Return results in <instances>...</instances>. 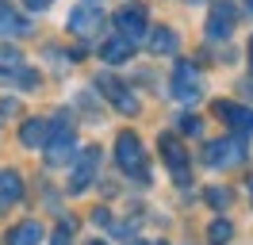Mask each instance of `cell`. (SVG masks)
I'll list each match as a JSON object with an SVG mask.
<instances>
[{"instance_id": "cell-1", "label": "cell", "mask_w": 253, "mask_h": 245, "mask_svg": "<svg viewBox=\"0 0 253 245\" xmlns=\"http://www.w3.org/2000/svg\"><path fill=\"white\" fill-rule=\"evenodd\" d=\"M115 161H119V168H123L130 180H138V184H146V180H150V168H146L142 142L130 134V130H123V134L115 138Z\"/></svg>"}, {"instance_id": "cell-2", "label": "cell", "mask_w": 253, "mask_h": 245, "mask_svg": "<svg viewBox=\"0 0 253 245\" xmlns=\"http://www.w3.org/2000/svg\"><path fill=\"white\" fill-rule=\"evenodd\" d=\"M77 134H73V126H69V119H54V130H50V142H46V165L62 168L65 161L73 165V157H77Z\"/></svg>"}, {"instance_id": "cell-3", "label": "cell", "mask_w": 253, "mask_h": 245, "mask_svg": "<svg viewBox=\"0 0 253 245\" xmlns=\"http://www.w3.org/2000/svg\"><path fill=\"white\" fill-rule=\"evenodd\" d=\"M0 84H16V88H35L39 73L23 65V54L16 46H0Z\"/></svg>"}, {"instance_id": "cell-4", "label": "cell", "mask_w": 253, "mask_h": 245, "mask_svg": "<svg viewBox=\"0 0 253 245\" xmlns=\"http://www.w3.org/2000/svg\"><path fill=\"white\" fill-rule=\"evenodd\" d=\"M169 88H173V100H180V104H196V100L204 96V81H200V69H196L192 61H176Z\"/></svg>"}, {"instance_id": "cell-5", "label": "cell", "mask_w": 253, "mask_h": 245, "mask_svg": "<svg viewBox=\"0 0 253 245\" xmlns=\"http://www.w3.org/2000/svg\"><path fill=\"white\" fill-rule=\"evenodd\" d=\"M96 88L104 92V100H108L115 111H123V115H138V96L126 88L119 77H111V73H100L96 77Z\"/></svg>"}, {"instance_id": "cell-6", "label": "cell", "mask_w": 253, "mask_h": 245, "mask_svg": "<svg viewBox=\"0 0 253 245\" xmlns=\"http://www.w3.org/2000/svg\"><path fill=\"white\" fill-rule=\"evenodd\" d=\"M204 161L211 168H234L246 161V142L242 138H219V142H207Z\"/></svg>"}, {"instance_id": "cell-7", "label": "cell", "mask_w": 253, "mask_h": 245, "mask_svg": "<svg viewBox=\"0 0 253 245\" xmlns=\"http://www.w3.org/2000/svg\"><path fill=\"white\" fill-rule=\"evenodd\" d=\"M96 172H100V150L88 146V150H81L77 157H73V165H69V192L81 196V192L96 180Z\"/></svg>"}, {"instance_id": "cell-8", "label": "cell", "mask_w": 253, "mask_h": 245, "mask_svg": "<svg viewBox=\"0 0 253 245\" xmlns=\"http://www.w3.org/2000/svg\"><path fill=\"white\" fill-rule=\"evenodd\" d=\"M115 31L130 39V42H138L146 31H150V19H146V8L142 4H123L119 12H115Z\"/></svg>"}, {"instance_id": "cell-9", "label": "cell", "mask_w": 253, "mask_h": 245, "mask_svg": "<svg viewBox=\"0 0 253 245\" xmlns=\"http://www.w3.org/2000/svg\"><path fill=\"white\" fill-rule=\"evenodd\" d=\"M161 157H165V165H169V172H173V180H176V184H188V180H192L188 153L180 150V142H176L173 134L161 138Z\"/></svg>"}, {"instance_id": "cell-10", "label": "cell", "mask_w": 253, "mask_h": 245, "mask_svg": "<svg viewBox=\"0 0 253 245\" xmlns=\"http://www.w3.org/2000/svg\"><path fill=\"white\" fill-rule=\"evenodd\" d=\"M100 27H104V12H100L96 4H77V8L69 12V31H73V35H81V39L96 35Z\"/></svg>"}, {"instance_id": "cell-11", "label": "cell", "mask_w": 253, "mask_h": 245, "mask_svg": "<svg viewBox=\"0 0 253 245\" xmlns=\"http://www.w3.org/2000/svg\"><path fill=\"white\" fill-rule=\"evenodd\" d=\"M234 23H238V12L230 0H219L215 8H211V15H207V35L211 39H230L234 35Z\"/></svg>"}, {"instance_id": "cell-12", "label": "cell", "mask_w": 253, "mask_h": 245, "mask_svg": "<svg viewBox=\"0 0 253 245\" xmlns=\"http://www.w3.org/2000/svg\"><path fill=\"white\" fill-rule=\"evenodd\" d=\"M215 115H219V119H226L238 134H253V107H238V104L219 100V104H215Z\"/></svg>"}, {"instance_id": "cell-13", "label": "cell", "mask_w": 253, "mask_h": 245, "mask_svg": "<svg viewBox=\"0 0 253 245\" xmlns=\"http://www.w3.org/2000/svg\"><path fill=\"white\" fill-rule=\"evenodd\" d=\"M23 35H31V19H23L16 8L0 0V39H23Z\"/></svg>"}, {"instance_id": "cell-14", "label": "cell", "mask_w": 253, "mask_h": 245, "mask_svg": "<svg viewBox=\"0 0 253 245\" xmlns=\"http://www.w3.org/2000/svg\"><path fill=\"white\" fill-rule=\"evenodd\" d=\"M50 130H54V122H46V119H27L23 126H19V142H23L27 150H35V146H42V150H46Z\"/></svg>"}, {"instance_id": "cell-15", "label": "cell", "mask_w": 253, "mask_h": 245, "mask_svg": "<svg viewBox=\"0 0 253 245\" xmlns=\"http://www.w3.org/2000/svg\"><path fill=\"white\" fill-rule=\"evenodd\" d=\"M19 196H23L19 172H16V168H4V172H0V211L12 207V203H19Z\"/></svg>"}, {"instance_id": "cell-16", "label": "cell", "mask_w": 253, "mask_h": 245, "mask_svg": "<svg viewBox=\"0 0 253 245\" xmlns=\"http://www.w3.org/2000/svg\"><path fill=\"white\" fill-rule=\"evenodd\" d=\"M39 242H42V222H35V218L8 230V245H39Z\"/></svg>"}, {"instance_id": "cell-17", "label": "cell", "mask_w": 253, "mask_h": 245, "mask_svg": "<svg viewBox=\"0 0 253 245\" xmlns=\"http://www.w3.org/2000/svg\"><path fill=\"white\" fill-rule=\"evenodd\" d=\"M130 54H134V42H130V39H123V35H119V39H108V42H104V50H100V58L111 61V65L126 61Z\"/></svg>"}, {"instance_id": "cell-18", "label": "cell", "mask_w": 253, "mask_h": 245, "mask_svg": "<svg viewBox=\"0 0 253 245\" xmlns=\"http://www.w3.org/2000/svg\"><path fill=\"white\" fill-rule=\"evenodd\" d=\"M176 46H180V39L169 27H158L150 35V54H176Z\"/></svg>"}, {"instance_id": "cell-19", "label": "cell", "mask_w": 253, "mask_h": 245, "mask_svg": "<svg viewBox=\"0 0 253 245\" xmlns=\"http://www.w3.org/2000/svg\"><path fill=\"white\" fill-rule=\"evenodd\" d=\"M230 234H234V226H230L226 218H215V222L207 226V238H211V245H222V242H230Z\"/></svg>"}, {"instance_id": "cell-20", "label": "cell", "mask_w": 253, "mask_h": 245, "mask_svg": "<svg viewBox=\"0 0 253 245\" xmlns=\"http://www.w3.org/2000/svg\"><path fill=\"white\" fill-rule=\"evenodd\" d=\"M207 203H211L215 211H222V207H230V192H226V188H207Z\"/></svg>"}, {"instance_id": "cell-21", "label": "cell", "mask_w": 253, "mask_h": 245, "mask_svg": "<svg viewBox=\"0 0 253 245\" xmlns=\"http://www.w3.org/2000/svg\"><path fill=\"white\" fill-rule=\"evenodd\" d=\"M69 238H73V222L65 218V222H58V226H54V238H50V245H69Z\"/></svg>"}, {"instance_id": "cell-22", "label": "cell", "mask_w": 253, "mask_h": 245, "mask_svg": "<svg viewBox=\"0 0 253 245\" xmlns=\"http://www.w3.org/2000/svg\"><path fill=\"white\" fill-rule=\"evenodd\" d=\"M200 130H204V122L196 119V115H184V119H180V134H192V138H196Z\"/></svg>"}, {"instance_id": "cell-23", "label": "cell", "mask_w": 253, "mask_h": 245, "mask_svg": "<svg viewBox=\"0 0 253 245\" xmlns=\"http://www.w3.org/2000/svg\"><path fill=\"white\" fill-rule=\"evenodd\" d=\"M23 4H27L31 12H46V8H50V4H54V0H23Z\"/></svg>"}, {"instance_id": "cell-24", "label": "cell", "mask_w": 253, "mask_h": 245, "mask_svg": "<svg viewBox=\"0 0 253 245\" xmlns=\"http://www.w3.org/2000/svg\"><path fill=\"white\" fill-rule=\"evenodd\" d=\"M16 111V100H0V115H12Z\"/></svg>"}, {"instance_id": "cell-25", "label": "cell", "mask_w": 253, "mask_h": 245, "mask_svg": "<svg viewBox=\"0 0 253 245\" xmlns=\"http://www.w3.org/2000/svg\"><path fill=\"white\" fill-rule=\"evenodd\" d=\"M242 92H246V96H253V84H250V81H246V84H242Z\"/></svg>"}, {"instance_id": "cell-26", "label": "cell", "mask_w": 253, "mask_h": 245, "mask_svg": "<svg viewBox=\"0 0 253 245\" xmlns=\"http://www.w3.org/2000/svg\"><path fill=\"white\" fill-rule=\"evenodd\" d=\"M84 245H108V242H104V238H92V242H84Z\"/></svg>"}, {"instance_id": "cell-27", "label": "cell", "mask_w": 253, "mask_h": 245, "mask_svg": "<svg viewBox=\"0 0 253 245\" xmlns=\"http://www.w3.org/2000/svg\"><path fill=\"white\" fill-rule=\"evenodd\" d=\"M250 69H253V39H250Z\"/></svg>"}, {"instance_id": "cell-28", "label": "cell", "mask_w": 253, "mask_h": 245, "mask_svg": "<svg viewBox=\"0 0 253 245\" xmlns=\"http://www.w3.org/2000/svg\"><path fill=\"white\" fill-rule=\"evenodd\" d=\"M130 245H154V242H130Z\"/></svg>"}, {"instance_id": "cell-29", "label": "cell", "mask_w": 253, "mask_h": 245, "mask_svg": "<svg viewBox=\"0 0 253 245\" xmlns=\"http://www.w3.org/2000/svg\"><path fill=\"white\" fill-rule=\"evenodd\" d=\"M250 196H253V180H250Z\"/></svg>"}, {"instance_id": "cell-30", "label": "cell", "mask_w": 253, "mask_h": 245, "mask_svg": "<svg viewBox=\"0 0 253 245\" xmlns=\"http://www.w3.org/2000/svg\"><path fill=\"white\" fill-rule=\"evenodd\" d=\"M250 8H253V0H250Z\"/></svg>"}]
</instances>
